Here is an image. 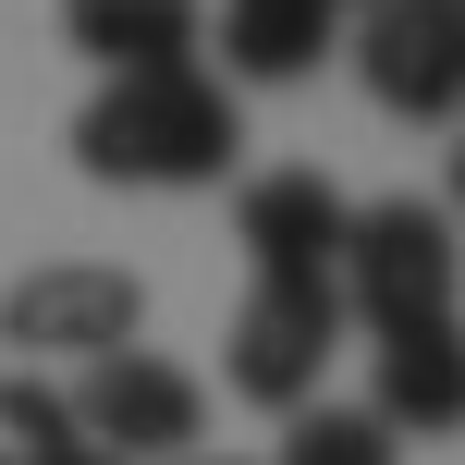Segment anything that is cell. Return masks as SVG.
I'll use <instances>...</instances> for the list:
<instances>
[{"label": "cell", "mask_w": 465, "mask_h": 465, "mask_svg": "<svg viewBox=\"0 0 465 465\" xmlns=\"http://www.w3.org/2000/svg\"><path fill=\"white\" fill-rule=\"evenodd\" d=\"M355 74L392 123H453L465 111V0H368Z\"/></svg>", "instance_id": "8992f818"}, {"label": "cell", "mask_w": 465, "mask_h": 465, "mask_svg": "<svg viewBox=\"0 0 465 465\" xmlns=\"http://www.w3.org/2000/svg\"><path fill=\"white\" fill-rule=\"evenodd\" d=\"M331 355H343V294H331V282H245L232 343H221V380H232L245 404L306 417L319 380H331Z\"/></svg>", "instance_id": "3957f363"}, {"label": "cell", "mask_w": 465, "mask_h": 465, "mask_svg": "<svg viewBox=\"0 0 465 465\" xmlns=\"http://www.w3.org/2000/svg\"><path fill=\"white\" fill-rule=\"evenodd\" d=\"M355 13H368V0H355Z\"/></svg>", "instance_id": "2e32d148"}, {"label": "cell", "mask_w": 465, "mask_h": 465, "mask_svg": "<svg viewBox=\"0 0 465 465\" xmlns=\"http://www.w3.org/2000/svg\"><path fill=\"white\" fill-rule=\"evenodd\" d=\"M232 147H245V111H232L221 74H123V86L86 98L74 123V160L98 184H221Z\"/></svg>", "instance_id": "6da1fadb"}, {"label": "cell", "mask_w": 465, "mask_h": 465, "mask_svg": "<svg viewBox=\"0 0 465 465\" xmlns=\"http://www.w3.org/2000/svg\"><path fill=\"white\" fill-rule=\"evenodd\" d=\"M282 465H392V429L368 404H306L282 417Z\"/></svg>", "instance_id": "7c38bea8"}, {"label": "cell", "mask_w": 465, "mask_h": 465, "mask_svg": "<svg viewBox=\"0 0 465 465\" xmlns=\"http://www.w3.org/2000/svg\"><path fill=\"white\" fill-rule=\"evenodd\" d=\"M343 37V0H221V62L245 86H294L319 74V49Z\"/></svg>", "instance_id": "30bf717a"}, {"label": "cell", "mask_w": 465, "mask_h": 465, "mask_svg": "<svg viewBox=\"0 0 465 465\" xmlns=\"http://www.w3.org/2000/svg\"><path fill=\"white\" fill-rule=\"evenodd\" d=\"M62 37L98 74H184L196 62V0H62Z\"/></svg>", "instance_id": "9c48e42d"}, {"label": "cell", "mask_w": 465, "mask_h": 465, "mask_svg": "<svg viewBox=\"0 0 465 465\" xmlns=\"http://www.w3.org/2000/svg\"><path fill=\"white\" fill-rule=\"evenodd\" d=\"M147 319L135 270H111V257H49V270H25L13 294H0V343L37 368V355H62V368H98V355H123Z\"/></svg>", "instance_id": "277c9868"}, {"label": "cell", "mask_w": 465, "mask_h": 465, "mask_svg": "<svg viewBox=\"0 0 465 465\" xmlns=\"http://www.w3.org/2000/svg\"><path fill=\"white\" fill-rule=\"evenodd\" d=\"M368 417L417 429V441H441L465 429V319H429V331H380V380H368Z\"/></svg>", "instance_id": "ba28073f"}, {"label": "cell", "mask_w": 465, "mask_h": 465, "mask_svg": "<svg viewBox=\"0 0 465 465\" xmlns=\"http://www.w3.org/2000/svg\"><path fill=\"white\" fill-rule=\"evenodd\" d=\"M86 429H74V392H49L37 368H0V465H74Z\"/></svg>", "instance_id": "8fae6325"}, {"label": "cell", "mask_w": 465, "mask_h": 465, "mask_svg": "<svg viewBox=\"0 0 465 465\" xmlns=\"http://www.w3.org/2000/svg\"><path fill=\"white\" fill-rule=\"evenodd\" d=\"M453 209H465V147H453Z\"/></svg>", "instance_id": "4fadbf2b"}, {"label": "cell", "mask_w": 465, "mask_h": 465, "mask_svg": "<svg viewBox=\"0 0 465 465\" xmlns=\"http://www.w3.org/2000/svg\"><path fill=\"white\" fill-rule=\"evenodd\" d=\"M184 465H209V453H184Z\"/></svg>", "instance_id": "9a60e30c"}, {"label": "cell", "mask_w": 465, "mask_h": 465, "mask_svg": "<svg viewBox=\"0 0 465 465\" xmlns=\"http://www.w3.org/2000/svg\"><path fill=\"white\" fill-rule=\"evenodd\" d=\"M331 294H343V319H368V331H429V319H453V294H465L453 209H429V196H380V209H355Z\"/></svg>", "instance_id": "7a4b0ae2"}, {"label": "cell", "mask_w": 465, "mask_h": 465, "mask_svg": "<svg viewBox=\"0 0 465 465\" xmlns=\"http://www.w3.org/2000/svg\"><path fill=\"white\" fill-rule=\"evenodd\" d=\"M343 232H355V209L319 172H257L245 209H232V245H245L257 282H331L343 270Z\"/></svg>", "instance_id": "52a82bcc"}, {"label": "cell", "mask_w": 465, "mask_h": 465, "mask_svg": "<svg viewBox=\"0 0 465 465\" xmlns=\"http://www.w3.org/2000/svg\"><path fill=\"white\" fill-rule=\"evenodd\" d=\"M74 429H86V453H111V465H147V453L184 465L196 429H209V392H196V368L123 343V355H98V368L74 380Z\"/></svg>", "instance_id": "5b68a950"}, {"label": "cell", "mask_w": 465, "mask_h": 465, "mask_svg": "<svg viewBox=\"0 0 465 465\" xmlns=\"http://www.w3.org/2000/svg\"><path fill=\"white\" fill-rule=\"evenodd\" d=\"M74 465H111V453H74Z\"/></svg>", "instance_id": "5bb4252c"}]
</instances>
